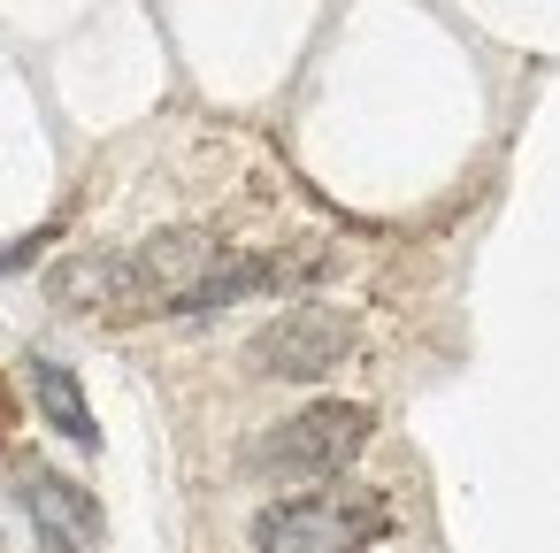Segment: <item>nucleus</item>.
<instances>
[{
	"instance_id": "1",
	"label": "nucleus",
	"mask_w": 560,
	"mask_h": 553,
	"mask_svg": "<svg viewBox=\"0 0 560 553\" xmlns=\"http://www.w3.org/2000/svg\"><path fill=\"white\" fill-rule=\"evenodd\" d=\"M231 262V246L200 223L185 231H154L124 254H78L55 269L62 308L108 315V323H139V315H208V285Z\"/></svg>"
},
{
	"instance_id": "4",
	"label": "nucleus",
	"mask_w": 560,
	"mask_h": 553,
	"mask_svg": "<svg viewBox=\"0 0 560 553\" xmlns=\"http://www.w3.org/2000/svg\"><path fill=\"white\" fill-rule=\"evenodd\" d=\"M346 354H353V315H338V308H323V300L269 315V323L254 331V346H246L254 377H292V384L330 377Z\"/></svg>"
},
{
	"instance_id": "2",
	"label": "nucleus",
	"mask_w": 560,
	"mask_h": 553,
	"mask_svg": "<svg viewBox=\"0 0 560 553\" xmlns=\"http://www.w3.org/2000/svg\"><path fill=\"white\" fill-rule=\"evenodd\" d=\"M384 530L376 492H300L254 515V553H361Z\"/></svg>"
},
{
	"instance_id": "5",
	"label": "nucleus",
	"mask_w": 560,
	"mask_h": 553,
	"mask_svg": "<svg viewBox=\"0 0 560 553\" xmlns=\"http://www.w3.org/2000/svg\"><path fill=\"white\" fill-rule=\"evenodd\" d=\"M24 515L39 522L47 553H93V545H101V507H93V492L70 484V476H55V469H32V476H24Z\"/></svg>"
},
{
	"instance_id": "3",
	"label": "nucleus",
	"mask_w": 560,
	"mask_h": 553,
	"mask_svg": "<svg viewBox=\"0 0 560 553\" xmlns=\"http://www.w3.org/2000/svg\"><path fill=\"white\" fill-rule=\"evenodd\" d=\"M369 407H353V400H315V407H300V415H284L261 446H254V469H269V476H330V469H346L361 446H369Z\"/></svg>"
},
{
	"instance_id": "6",
	"label": "nucleus",
	"mask_w": 560,
	"mask_h": 553,
	"mask_svg": "<svg viewBox=\"0 0 560 553\" xmlns=\"http://www.w3.org/2000/svg\"><path fill=\"white\" fill-rule=\"evenodd\" d=\"M32 392H39V407H47V423H55L62 438H78V446L101 438V430H93V407H85V392H78V377H70L62 361H32Z\"/></svg>"
}]
</instances>
